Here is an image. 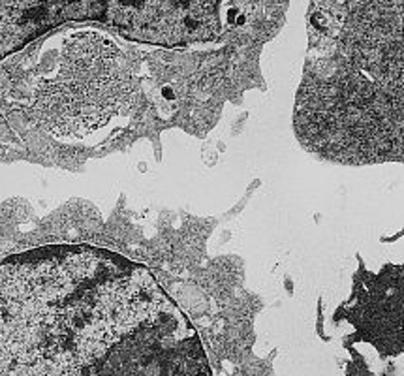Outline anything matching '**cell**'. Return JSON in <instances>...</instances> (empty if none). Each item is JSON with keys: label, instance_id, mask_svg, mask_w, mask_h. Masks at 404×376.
<instances>
[{"label": "cell", "instance_id": "6da1fadb", "mask_svg": "<svg viewBox=\"0 0 404 376\" xmlns=\"http://www.w3.org/2000/svg\"><path fill=\"white\" fill-rule=\"evenodd\" d=\"M295 100L301 143L342 164L403 160V0H325Z\"/></svg>", "mask_w": 404, "mask_h": 376}, {"label": "cell", "instance_id": "3957f363", "mask_svg": "<svg viewBox=\"0 0 404 376\" xmlns=\"http://www.w3.org/2000/svg\"><path fill=\"white\" fill-rule=\"evenodd\" d=\"M109 0H0V60L68 21H107Z\"/></svg>", "mask_w": 404, "mask_h": 376}, {"label": "cell", "instance_id": "7a4b0ae2", "mask_svg": "<svg viewBox=\"0 0 404 376\" xmlns=\"http://www.w3.org/2000/svg\"><path fill=\"white\" fill-rule=\"evenodd\" d=\"M134 79L122 49L100 32L68 36L55 66L30 92V113L40 128L62 141H85L128 113Z\"/></svg>", "mask_w": 404, "mask_h": 376}, {"label": "cell", "instance_id": "277c9868", "mask_svg": "<svg viewBox=\"0 0 404 376\" xmlns=\"http://www.w3.org/2000/svg\"><path fill=\"white\" fill-rule=\"evenodd\" d=\"M348 307L352 322L372 341H386L393 352L403 350V267L389 265L380 275L359 280Z\"/></svg>", "mask_w": 404, "mask_h": 376}]
</instances>
